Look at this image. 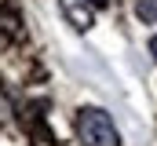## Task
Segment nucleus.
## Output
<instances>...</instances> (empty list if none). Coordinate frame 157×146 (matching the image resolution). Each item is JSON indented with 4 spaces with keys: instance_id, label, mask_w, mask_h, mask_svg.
Returning a JSON list of instances; mask_svg holds the SVG:
<instances>
[{
    "instance_id": "obj_1",
    "label": "nucleus",
    "mask_w": 157,
    "mask_h": 146,
    "mask_svg": "<svg viewBox=\"0 0 157 146\" xmlns=\"http://www.w3.org/2000/svg\"><path fill=\"white\" fill-rule=\"evenodd\" d=\"M77 135L84 146H121V132L113 124V117L99 106L77 110Z\"/></svg>"
},
{
    "instance_id": "obj_2",
    "label": "nucleus",
    "mask_w": 157,
    "mask_h": 146,
    "mask_svg": "<svg viewBox=\"0 0 157 146\" xmlns=\"http://www.w3.org/2000/svg\"><path fill=\"white\" fill-rule=\"evenodd\" d=\"M59 4H62V15L73 22V29H80V33L91 29V22H95V4L91 0H59Z\"/></svg>"
},
{
    "instance_id": "obj_3",
    "label": "nucleus",
    "mask_w": 157,
    "mask_h": 146,
    "mask_svg": "<svg viewBox=\"0 0 157 146\" xmlns=\"http://www.w3.org/2000/svg\"><path fill=\"white\" fill-rule=\"evenodd\" d=\"M135 15L143 22H157V0H139L135 4Z\"/></svg>"
},
{
    "instance_id": "obj_4",
    "label": "nucleus",
    "mask_w": 157,
    "mask_h": 146,
    "mask_svg": "<svg viewBox=\"0 0 157 146\" xmlns=\"http://www.w3.org/2000/svg\"><path fill=\"white\" fill-rule=\"evenodd\" d=\"M150 55H154V62H157V36L150 40Z\"/></svg>"
},
{
    "instance_id": "obj_5",
    "label": "nucleus",
    "mask_w": 157,
    "mask_h": 146,
    "mask_svg": "<svg viewBox=\"0 0 157 146\" xmlns=\"http://www.w3.org/2000/svg\"><path fill=\"white\" fill-rule=\"evenodd\" d=\"M91 4H95V7H99V4H106V0H91Z\"/></svg>"
}]
</instances>
